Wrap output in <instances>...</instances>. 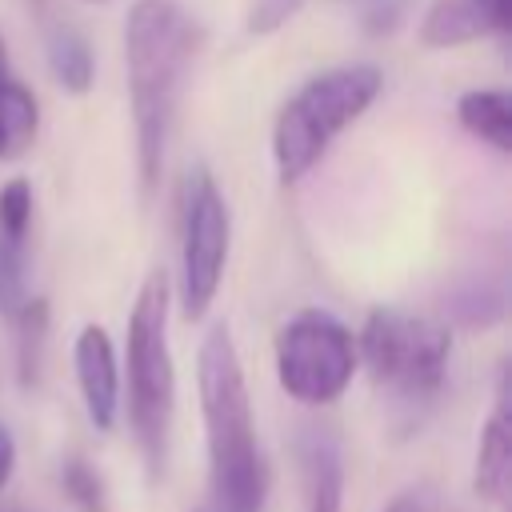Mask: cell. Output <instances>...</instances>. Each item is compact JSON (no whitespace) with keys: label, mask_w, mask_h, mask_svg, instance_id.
Segmentation results:
<instances>
[{"label":"cell","mask_w":512,"mask_h":512,"mask_svg":"<svg viewBox=\"0 0 512 512\" xmlns=\"http://www.w3.org/2000/svg\"><path fill=\"white\" fill-rule=\"evenodd\" d=\"M200 48V24L180 0H132L124 16V68H128V112L136 144V188L140 204H152L188 68Z\"/></svg>","instance_id":"1"},{"label":"cell","mask_w":512,"mask_h":512,"mask_svg":"<svg viewBox=\"0 0 512 512\" xmlns=\"http://www.w3.org/2000/svg\"><path fill=\"white\" fill-rule=\"evenodd\" d=\"M196 392L208 444V512H264L268 464L260 452L244 364L228 324L208 328L196 352Z\"/></svg>","instance_id":"2"},{"label":"cell","mask_w":512,"mask_h":512,"mask_svg":"<svg viewBox=\"0 0 512 512\" xmlns=\"http://www.w3.org/2000/svg\"><path fill=\"white\" fill-rule=\"evenodd\" d=\"M168 308H172L168 272L152 268L132 300L128 344H124L128 424H132V440H136L148 480L164 476L172 416H176V364H172V348H168Z\"/></svg>","instance_id":"3"},{"label":"cell","mask_w":512,"mask_h":512,"mask_svg":"<svg viewBox=\"0 0 512 512\" xmlns=\"http://www.w3.org/2000/svg\"><path fill=\"white\" fill-rule=\"evenodd\" d=\"M380 88H384V72L364 60L308 76L280 104L272 124V164L280 184L304 180L324 160L332 140L376 104Z\"/></svg>","instance_id":"4"},{"label":"cell","mask_w":512,"mask_h":512,"mask_svg":"<svg viewBox=\"0 0 512 512\" xmlns=\"http://www.w3.org/2000/svg\"><path fill=\"white\" fill-rule=\"evenodd\" d=\"M356 360L388 396L392 412L408 416V424H420V412L436 404L448 380L452 332L432 316L372 308L356 336Z\"/></svg>","instance_id":"5"},{"label":"cell","mask_w":512,"mask_h":512,"mask_svg":"<svg viewBox=\"0 0 512 512\" xmlns=\"http://www.w3.org/2000/svg\"><path fill=\"white\" fill-rule=\"evenodd\" d=\"M272 360L284 396L308 408H324L340 400L360 368L356 336L332 312L320 308H304L276 328Z\"/></svg>","instance_id":"6"},{"label":"cell","mask_w":512,"mask_h":512,"mask_svg":"<svg viewBox=\"0 0 512 512\" xmlns=\"http://www.w3.org/2000/svg\"><path fill=\"white\" fill-rule=\"evenodd\" d=\"M232 216L228 200L208 168H192L184 184L180 212V312L184 320H204L228 268Z\"/></svg>","instance_id":"7"},{"label":"cell","mask_w":512,"mask_h":512,"mask_svg":"<svg viewBox=\"0 0 512 512\" xmlns=\"http://www.w3.org/2000/svg\"><path fill=\"white\" fill-rule=\"evenodd\" d=\"M32 184L12 176L0 184V312L12 320L28 304V232H32Z\"/></svg>","instance_id":"8"},{"label":"cell","mask_w":512,"mask_h":512,"mask_svg":"<svg viewBox=\"0 0 512 512\" xmlns=\"http://www.w3.org/2000/svg\"><path fill=\"white\" fill-rule=\"evenodd\" d=\"M72 368H76V388H80L88 424L96 432H112L120 416V356L112 336L100 324H84L76 332Z\"/></svg>","instance_id":"9"},{"label":"cell","mask_w":512,"mask_h":512,"mask_svg":"<svg viewBox=\"0 0 512 512\" xmlns=\"http://www.w3.org/2000/svg\"><path fill=\"white\" fill-rule=\"evenodd\" d=\"M296 476L304 512H344V448L324 424H304L296 432Z\"/></svg>","instance_id":"10"},{"label":"cell","mask_w":512,"mask_h":512,"mask_svg":"<svg viewBox=\"0 0 512 512\" xmlns=\"http://www.w3.org/2000/svg\"><path fill=\"white\" fill-rule=\"evenodd\" d=\"M36 20H40V32H44V56H48V68H52V80L72 92V96H84L96 80V56H92V44L88 36L52 12L48 0H28Z\"/></svg>","instance_id":"11"},{"label":"cell","mask_w":512,"mask_h":512,"mask_svg":"<svg viewBox=\"0 0 512 512\" xmlns=\"http://www.w3.org/2000/svg\"><path fill=\"white\" fill-rule=\"evenodd\" d=\"M512 480V416H508V380L496 384V404L480 428L476 464H472V488L484 500H504Z\"/></svg>","instance_id":"12"},{"label":"cell","mask_w":512,"mask_h":512,"mask_svg":"<svg viewBox=\"0 0 512 512\" xmlns=\"http://www.w3.org/2000/svg\"><path fill=\"white\" fill-rule=\"evenodd\" d=\"M456 120L468 136L496 152H512V96L508 88H468L456 100Z\"/></svg>","instance_id":"13"},{"label":"cell","mask_w":512,"mask_h":512,"mask_svg":"<svg viewBox=\"0 0 512 512\" xmlns=\"http://www.w3.org/2000/svg\"><path fill=\"white\" fill-rule=\"evenodd\" d=\"M40 132V104L12 68H0V160H16L36 144Z\"/></svg>","instance_id":"14"},{"label":"cell","mask_w":512,"mask_h":512,"mask_svg":"<svg viewBox=\"0 0 512 512\" xmlns=\"http://www.w3.org/2000/svg\"><path fill=\"white\" fill-rule=\"evenodd\" d=\"M48 300L44 296H28V304L12 316L16 324V372L24 388H36L40 380V364H44V344H48Z\"/></svg>","instance_id":"15"},{"label":"cell","mask_w":512,"mask_h":512,"mask_svg":"<svg viewBox=\"0 0 512 512\" xmlns=\"http://www.w3.org/2000/svg\"><path fill=\"white\" fill-rule=\"evenodd\" d=\"M60 488L64 496L72 500L76 512H108V488H104V476L76 452H68L60 460Z\"/></svg>","instance_id":"16"},{"label":"cell","mask_w":512,"mask_h":512,"mask_svg":"<svg viewBox=\"0 0 512 512\" xmlns=\"http://www.w3.org/2000/svg\"><path fill=\"white\" fill-rule=\"evenodd\" d=\"M300 8H304V0H252L248 4V32L268 36V32L284 28Z\"/></svg>","instance_id":"17"},{"label":"cell","mask_w":512,"mask_h":512,"mask_svg":"<svg viewBox=\"0 0 512 512\" xmlns=\"http://www.w3.org/2000/svg\"><path fill=\"white\" fill-rule=\"evenodd\" d=\"M464 4L480 16V24L488 28V36L512 28V0H464Z\"/></svg>","instance_id":"18"},{"label":"cell","mask_w":512,"mask_h":512,"mask_svg":"<svg viewBox=\"0 0 512 512\" xmlns=\"http://www.w3.org/2000/svg\"><path fill=\"white\" fill-rule=\"evenodd\" d=\"M384 512H436V504H432V496L424 488H408V492L392 496V504Z\"/></svg>","instance_id":"19"},{"label":"cell","mask_w":512,"mask_h":512,"mask_svg":"<svg viewBox=\"0 0 512 512\" xmlns=\"http://www.w3.org/2000/svg\"><path fill=\"white\" fill-rule=\"evenodd\" d=\"M12 472H16V440H12V432L0 424V492L8 488Z\"/></svg>","instance_id":"20"},{"label":"cell","mask_w":512,"mask_h":512,"mask_svg":"<svg viewBox=\"0 0 512 512\" xmlns=\"http://www.w3.org/2000/svg\"><path fill=\"white\" fill-rule=\"evenodd\" d=\"M0 512H20V508H0Z\"/></svg>","instance_id":"21"},{"label":"cell","mask_w":512,"mask_h":512,"mask_svg":"<svg viewBox=\"0 0 512 512\" xmlns=\"http://www.w3.org/2000/svg\"><path fill=\"white\" fill-rule=\"evenodd\" d=\"M200 512H208V508H200Z\"/></svg>","instance_id":"22"},{"label":"cell","mask_w":512,"mask_h":512,"mask_svg":"<svg viewBox=\"0 0 512 512\" xmlns=\"http://www.w3.org/2000/svg\"><path fill=\"white\" fill-rule=\"evenodd\" d=\"M92 4H96V0H92Z\"/></svg>","instance_id":"23"}]
</instances>
